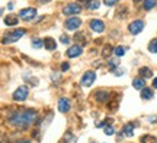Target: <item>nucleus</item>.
Wrapping results in <instances>:
<instances>
[{
    "mask_svg": "<svg viewBox=\"0 0 157 143\" xmlns=\"http://www.w3.org/2000/svg\"><path fill=\"white\" fill-rule=\"evenodd\" d=\"M83 36H84V33H76V36H74V39H76V41H78V42H80V45H84L86 44V42H87V41H86V39H83Z\"/></svg>",
    "mask_w": 157,
    "mask_h": 143,
    "instance_id": "nucleus-26",
    "label": "nucleus"
},
{
    "mask_svg": "<svg viewBox=\"0 0 157 143\" xmlns=\"http://www.w3.org/2000/svg\"><path fill=\"white\" fill-rule=\"evenodd\" d=\"M140 142L141 143H156L157 139L154 136H151V134H144V136H141Z\"/></svg>",
    "mask_w": 157,
    "mask_h": 143,
    "instance_id": "nucleus-20",
    "label": "nucleus"
},
{
    "mask_svg": "<svg viewBox=\"0 0 157 143\" xmlns=\"http://www.w3.org/2000/svg\"><path fill=\"white\" fill-rule=\"evenodd\" d=\"M95 80H96V74L93 71H89V72H86L83 77H82L80 84H82L83 87H90L92 84L95 83Z\"/></svg>",
    "mask_w": 157,
    "mask_h": 143,
    "instance_id": "nucleus-6",
    "label": "nucleus"
},
{
    "mask_svg": "<svg viewBox=\"0 0 157 143\" xmlns=\"http://www.w3.org/2000/svg\"><path fill=\"white\" fill-rule=\"evenodd\" d=\"M28 95H29V90L26 85H21V87L17 88L15 93L12 94V98L15 100V101H25V100L28 98Z\"/></svg>",
    "mask_w": 157,
    "mask_h": 143,
    "instance_id": "nucleus-3",
    "label": "nucleus"
},
{
    "mask_svg": "<svg viewBox=\"0 0 157 143\" xmlns=\"http://www.w3.org/2000/svg\"><path fill=\"white\" fill-rule=\"evenodd\" d=\"M112 97V94H109L108 91L105 90H99V91H96L95 93V98L99 101V103H106L108 100H111Z\"/></svg>",
    "mask_w": 157,
    "mask_h": 143,
    "instance_id": "nucleus-11",
    "label": "nucleus"
},
{
    "mask_svg": "<svg viewBox=\"0 0 157 143\" xmlns=\"http://www.w3.org/2000/svg\"><path fill=\"white\" fill-rule=\"evenodd\" d=\"M80 12H82V6L78 5V3H70V5H67L63 9V13L67 15V16H70V15H77Z\"/></svg>",
    "mask_w": 157,
    "mask_h": 143,
    "instance_id": "nucleus-5",
    "label": "nucleus"
},
{
    "mask_svg": "<svg viewBox=\"0 0 157 143\" xmlns=\"http://www.w3.org/2000/svg\"><path fill=\"white\" fill-rule=\"evenodd\" d=\"M122 72L124 71H121V70H117V71H115V75H118V77H119V75H122Z\"/></svg>",
    "mask_w": 157,
    "mask_h": 143,
    "instance_id": "nucleus-32",
    "label": "nucleus"
},
{
    "mask_svg": "<svg viewBox=\"0 0 157 143\" xmlns=\"http://www.w3.org/2000/svg\"><path fill=\"white\" fill-rule=\"evenodd\" d=\"M108 64H109V66H111V68L113 70V68H115V66L119 64V61H118V59H111L109 62H108Z\"/></svg>",
    "mask_w": 157,
    "mask_h": 143,
    "instance_id": "nucleus-29",
    "label": "nucleus"
},
{
    "mask_svg": "<svg viewBox=\"0 0 157 143\" xmlns=\"http://www.w3.org/2000/svg\"><path fill=\"white\" fill-rule=\"evenodd\" d=\"M138 72H140V77H143V78H151L153 77L151 70L147 68V66H141L140 70H138Z\"/></svg>",
    "mask_w": 157,
    "mask_h": 143,
    "instance_id": "nucleus-17",
    "label": "nucleus"
},
{
    "mask_svg": "<svg viewBox=\"0 0 157 143\" xmlns=\"http://www.w3.org/2000/svg\"><path fill=\"white\" fill-rule=\"evenodd\" d=\"M60 41H61V44H64V45L70 44V38H68L67 35H63L61 38H60Z\"/></svg>",
    "mask_w": 157,
    "mask_h": 143,
    "instance_id": "nucleus-28",
    "label": "nucleus"
},
{
    "mask_svg": "<svg viewBox=\"0 0 157 143\" xmlns=\"http://www.w3.org/2000/svg\"><path fill=\"white\" fill-rule=\"evenodd\" d=\"M68 68H70V65H68L67 62H63L61 64V71H67Z\"/></svg>",
    "mask_w": 157,
    "mask_h": 143,
    "instance_id": "nucleus-31",
    "label": "nucleus"
},
{
    "mask_svg": "<svg viewBox=\"0 0 157 143\" xmlns=\"http://www.w3.org/2000/svg\"><path fill=\"white\" fill-rule=\"evenodd\" d=\"M35 16H36V9L35 7H26V9H22L19 12V17L23 19V20H32Z\"/></svg>",
    "mask_w": 157,
    "mask_h": 143,
    "instance_id": "nucleus-4",
    "label": "nucleus"
},
{
    "mask_svg": "<svg viewBox=\"0 0 157 143\" xmlns=\"http://www.w3.org/2000/svg\"><path fill=\"white\" fill-rule=\"evenodd\" d=\"M38 119V113L36 110L32 109H21V110H15L9 117H7V123L10 126L16 127V129H28L29 126H32L34 123H36Z\"/></svg>",
    "mask_w": 157,
    "mask_h": 143,
    "instance_id": "nucleus-1",
    "label": "nucleus"
},
{
    "mask_svg": "<svg viewBox=\"0 0 157 143\" xmlns=\"http://www.w3.org/2000/svg\"><path fill=\"white\" fill-rule=\"evenodd\" d=\"M44 46H45V49L47 51H54L57 48V44L52 38L47 36V38H44Z\"/></svg>",
    "mask_w": 157,
    "mask_h": 143,
    "instance_id": "nucleus-13",
    "label": "nucleus"
},
{
    "mask_svg": "<svg viewBox=\"0 0 157 143\" xmlns=\"http://www.w3.org/2000/svg\"><path fill=\"white\" fill-rule=\"evenodd\" d=\"M132 87H134L135 90H143V88H146V80L143 77L134 78V80H132Z\"/></svg>",
    "mask_w": 157,
    "mask_h": 143,
    "instance_id": "nucleus-14",
    "label": "nucleus"
},
{
    "mask_svg": "<svg viewBox=\"0 0 157 143\" xmlns=\"http://www.w3.org/2000/svg\"><path fill=\"white\" fill-rule=\"evenodd\" d=\"M15 143H29L28 140H21V142H15Z\"/></svg>",
    "mask_w": 157,
    "mask_h": 143,
    "instance_id": "nucleus-34",
    "label": "nucleus"
},
{
    "mask_svg": "<svg viewBox=\"0 0 157 143\" xmlns=\"http://www.w3.org/2000/svg\"><path fill=\"white\" fill-rule=\"evenodd\" d=\"M25 33H26L25 29H15V30H12V32L6 33L2 42H3V44H12V42H16V41H19V39L22 38Z\"/></svg>",
    "mask_w": 157,
    "mask_h": 143,
    "instance_id": "nucleus-2",
    "label": "nucleus"
},
{
    "mask_svg": "<svg viewBox=\"0 0 157 143\" xmlns=\"http://www.w3.org/2000/svg\"><path fill=\"white\" fill-rule=\"evenodd\" d=\"M89 26H90V29L96 33H101L105 30V23L102 22L101 19H92L89 22Z\"/></svg>",
    "mask_w": 157,
    "mask_h": 143,
    "instance_id": "nucleus-8",
    "label": "nucleus"
},
{
    "mask_svg": "<svg viewBox=\"0 0 157 143\" xmlns=\"http://www.w3.org/2000/svg\"><path fill=\"white\" fill-rule=\"evenodd\" d=\"M134 129H135L134 123H127V124L124 126V129H122V133L125 134V136L131 138V136H134Z\"/></svg>",
    "mask_w": 157,
    "mask_h": 143,
    "instance_id": "nucleus-15",
    "label": "nucleus"
},
{
    "mask_svg": "<svg viewBox=\"0 0 157 143\" xmlns=\"http://www.w3.org/2000/svg\"><path fill=\"white\" fill-rule=\"evenodd\" d=\"M99 6H101V3H99L98 0H90L89 3H87V6H86V7H87L89 10H96V9H98Z\"/></svg>",
    "mask_w": 157,
    "mask_h": 143,
    "instance_id": "nucleus-22",
    "label": "nucleus"
},
{
    "mask_svg": "<svg viewBox=\"0 0 157 143\" xmlns=\"http://www.w3.org/2000/svg\"><path fill=\"white\" fill-rule=\"evenodd\" d=\"M17 22H19V17L15 15H7V17L5 19V23L7 26H15V25H17Z\"/></svg>",
    "mask_w": 157,
    "mask_h": 143,
    "instance_id": "nucleus-16",
    "label": "nucleus"
},
{
    "mask_svg": "<svg viewBox=\"0 0 157 143\" xmlns=\"http://www.w3.org/2000/svg\"><path fill=\"white\" fill-rule=\"evenodd\" d=\"M105 134H106V136H112V134H115L113 127L112 126H106V127H105Z\"/></svg>",
    "mask_w": 157,
    "mask_h": 143,
    "instance_id": "nucleus-27",
    "label": "nucleus"
},
{
    "mask_svg": "<svg viewBox=\"0 0 157 143\" xmlns=\"http://www.w3.org/2000/svg\"><path fill=\"white\" fill-rule=\"evenodd\" d=\"M135 2H140V0H134V3H135Z\"/></svg>",
    "mask_w": 157,
    "mask_h": 143,
    "instance_id": "nucleus-36",
    "label": "nucleus"
},
{
    "mask_svg": "<svg viewBox=\"0 0 157 143\" xmlns=\"http://www.w3.org/2000/svg\"><path fill=\"white\" fill-rule=\"evenodd\" d=\"M58 110L61 113H67L70 110V101L67 98H60L58 100Z\"/></svg>",
    "mask_w": 157,
    "mask_h": 143,
    "instance_id": "nucleus-12",
    "label": "nucleus"
},
{
    "mask_svg": "<svg viewBox=\"0 0 157 143\" xmlns=\"http://www.w3.org/2000/svg\"><path fill=\"white\" fill-rule=\"evenodd\" d=\"M80 25H82V20H80L78 17H70V19H67L66 23H64V26H66L67 30H76V29H78Z\"/></svg>",
    "mask_w": 157,
    "mask_h": 143,
    "instance_id": "nucleus-9",
    "label": "nucleus"
},
{
    "mask_svg": "<svg viewBox=\"0 0 157 143\" xmlns=\"http://www.w3.org/2000/svg\"><path fill=\"white\" fill-rule=\"evenodd\" d=\"M82 52H83V49H82V45H73V46H70V48L67 49L66 55H67L68 58H76V56L82 55Z\"/></svg>",
    "mask_w": 157,
    "mask_h": 143,
    "instance_id": "nucleus-10",
    "label": "nucleus"
},
{
    "mask_svg": "<svg viewBox=\"0 0 157 143\" xmlns=\"http://www.w3.org/2000/svg\"><path fill=\"white\" fill-rule=\"evenodd\" d=\"M153 87L157 88V78H154V81H153Z\"/></svg>",
    "mask_w": 157,
    "mask_h": 143,
    "instance_id": "nucleus-33",
    "label": "nucleus"
},
{
    "mask_svg": "<svg viewBox=\"0 0 157 143\" xmlns=\"http://www.w3.org/2000/svg\"><path fill=\"white\" fill-rule=\"evenodd\" d=\"M156 5H157V0H144L143 2V7L146 10H151L153 7H156Z\"/></svg>",
    "mask_w": 157,
    "mask_h": 143,
    "instance_id": "nucleus-19",
    "label": "nucleus"
},
{
    "mask_svg": "<svg viewBox=\"0 0 157 143\" xmlns=\"http://www.w3.org/2000/svg\"><path fill=\"white\" fill-rule=\"evenodd\" d=\"M42 44H44V41L39 38H34L32 39V46H34L35 49H39L41 46H42Z\"/></svg>",
    "mask_w": 157,
    "mask_h": 143,
    "instance_id": "nucleus-25",
    "label": "nucleus"
},
{
    "mask_svg": "<svg viewBox=\"0 0 157 143\" xmlns=\"http://www.w3.org/2000/svg\"><path fill=\"white\" fill-rule=\"evenodd\" d=\"M42 2H51V0H42Z\"/></svg>",
    "mask_w": 157,
    "mask_h": 143,
    "instance_id": "nucleus-35",
    "label": "nucleus"
},
{
    "mask_svg": "<svg viewBox=\"0 0 157 143\" xmlns=\"http://www.w3.org/2000/svg\"><path fill=\"white\" fill-rule=\"evenodd\" d=\"M113 52H115V55H117V56H122V55H125L127 48H125V46H122V45H119V46H117V48L113 49Z\"/></svg>",
    "mask_w": 157,
    "mask_h": 143,
    "instance_id": "nucleus-21",
    "label": "nucleus"
},
{
    "mask_svg": "<svg viewBox=\"0 0 157 143\" xmlns=\"http://www.w3.org/2000/svg\"><path fill=\"white\" fill-rule=\"evenodd\" d=\"M148 51H150L151 54H157V38L150 41V44H148Z\"/></svg>",
    "mask_w": 157,
    "mask_h": 143,
    "instance_id": "nucleus-23",
    "label": "nucleus"
},
{
    "mask_svg": "<svg viewBox=\"0 0 157 143\" xmlns=\"http://www.w3.org/2000/svg\"><path fill=\"white\" fill-rule=\"evenodd\" d=\"M141 98L143 100H151L153 98V90L151 88H143V90H141Z\"/></svg>",
    "mask_w": 157,
    "mask_h": 143,
    "instance_id": "nucleus-18",
    "label": "nucleus"
},
{
    "mask_svg": "<svg viewBox=\"0 0 157 143\" xmlns=\"http://www.w3.org/2000/svg\"><path fill=\"white\" fill-rule=\"evenodd\" d=\"M143 29H144V22L140 20V19H138V20H134V22H131L129 23V26H128V30L132 33V35H138Z\"/></svg>",
    "mask_w": 157,
    "mask_h": 143,
    "instance_id": "nucleus-7",
    "label": "nucleus"
},
{
    "mask_svg": "<svg viewBox=\"0 0 157 143\" xmlns=\"http://www.w3.org/2000/svg\"><path fill=\"white\" fill-rule=\"evenodd\" d=\"M103 3L106 6H113V5H117L118 3V0H103Z\"/></svg>",
    "mask_w": 157,
    "mask_h": 143,
    "instance_id": "nucleus-30",
    "label": "nucleus"
},
{
    "mask_svg": "<svg viewBox=\"0 0 157 143\" xmlns=\"http://www.w3.org/2000/svg\"><path fill=\"white\" fill-rule=\"evenodd\" d=\"M111 52H112V46H111V45H105V46H103V51H102V56H103V58H108V56L111 55Z\"/></svg>",
    "mask_w": 157,
    "mask_h": 143,
    "instance_id": "nucleus-24",
    "label": "nucleus"
}]
</instances>
